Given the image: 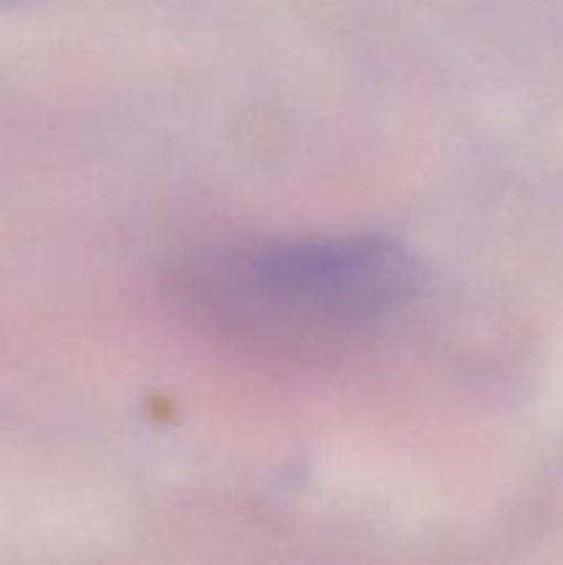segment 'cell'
I'll list each match as a JSON object with an SVG mask.
<instances>
[{
  "mask_svg": "<svg viewBox=\"0 0 563 565\" xmlns=\"http://www.w3.org/2000/svg\"><path fill=\"white\" fill-rule=\"evenodd\" d=\"M419 259L370 232L196 248L166 276L171 309L210 340L270 362L368 345L423 292Z\"/></svg>",
  "mask_w": 563,
  "mask_h": 565,
  "instance_id": "obj_1",
  "label": "cell"
}]
</instances>
